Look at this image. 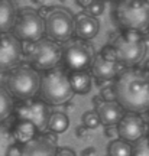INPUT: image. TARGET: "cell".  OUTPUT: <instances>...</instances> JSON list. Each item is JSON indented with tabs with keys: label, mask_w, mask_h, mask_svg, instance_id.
Wrapping results in <instances>:
<instances>
[{
	"label": "cell",
	"mask_w": 149,
	"mask_h": 156,
	"mask_svg": "<svg viewBox=\"0 0 149 156\" xmlns=\"http://www.w3.org/2000/svg\"><path fill=\"white\" fill-rule=\"evenodd\" d=\"M116 100L129 113L149 110V74L144 68H129L114 83Z\"/></svg>",
	"instance_id": "obj_1"
},
{
	"label": "cell",
	"mask_w": 149,
	"mask_h": 156,
	"mask_svg": "<svg viewBox=\"0 0 149 156\" xmlns=\"http://www.w3.org/2000/svg\"><path fill=\"white\" fill-rule=\"evenodd\" d=\"M75 91L71 85L70 75L61 69L52 68L42 75L41 83V95L49 104H64L71 100Z\"/></svg>",
	"instance_id": "obj_2"
},
{
	"label": "cell",
	"mask_w": 149,
	"mask_h": 156,
	"mask_svg": "<svg viewBox=\"0 0 149 156\" xmlns=\"http://www.w3.org/2000/svg\"><path fill=\"white\" fill-rule=\"evenodd\" d=\"M42 77L33 67H16L10 71L6 80V88L19 100L33 98L41 91Z\"/></svg>",
	"instance_id": "obj_3"
},
{
	"label": "cell",
	"mask_w": 149,
	"mask_h": 156,
	"mask_svg": "<svg viewBox=\"0 0 149 156\" xmlns=\"http://www.w3.org/2000/svg\"><path fill=\"white\" fill-rule=\"evenodd\" d=\"M113 46L116 49L117 61L126 67H133L140 62L146 52V44L140 30L133 29H126L122 35H119L114 39Z\"/></svg>",
	"instance_id": "obj_4"
},
{
	"label": "cell",
	"mask_w": 149,
	"mask_h": 156,
	"mask_svg": "<svg viewBox=\"0 0 149 156\" xmlns=\"http://www.w3.org/2000/svg\"><path fill=\"white\" fill-rule=\"evenodd\" d=\"M116 19L122 28L142 32L149 28V3L146 0H120Z\"/></svg>",
	"instance_id": "obj_5"
},
{
	"label": "cell",
	"mask_w": 149,
	"mask_h": 156,
	"mask_svg": "<svg viewBox=\"0 0 149 156\" xmlns=\"http://www.w3.org/2000/svg\"><path fill=\"white\" fill-rule=\"evenodd\" d=\"M61 58H64V52L61 51L55 41L46 38L32 42L29 49V61L35 69L38 71H49L56 68Z\"/></svg>",
	"instance_id": "obj_6"
},
{
	"label": "cell",
	"mask_w": 149,
	"mask_h": 156,
	"mask_svg": "<svg viewBox=\"0 0 149 156\" xmlns=\"http://www.w3.org/2000/svg\"><path fill=\"white\" fill-rule=\"evenodd\" d=\"M45 19V34L55 42H64L75 34V20L64 9H52L48 12Z\"/></svg>",
	"instance_id": "obj_7"
},
{
	"label": "cell",
	"mask_w": 149,
	"mask_h": 156,
	"mask_svg": "<svg viewBox=\"0 0 149 156\" xmlns=\"http://www.w3.org/2000/svg\"><path fill=\"white\" fill-rule=\"evenodd\" d=\"M15 35L25 42H36L45 34V19L39 12L25 9L17 15L15 23Z\"/></svg>",
	"instance_id": "obj_8"
},
{
	"label": "cell",
	"mask_w": 149,
	"mask_h": 156,
	"mask_svg": "<svg viewBox=\"0 0 149 156\" xmlns=\"http://www.w3.org/2000/svg\"><path fill=\"white\" fill-rule=\"evenodd\" d=\"M52 113L49 112L48 103L39 98H28L23 100L16 107V120H28L32 122L38 132H45L49 124V119Z\"/></svg>",
	"instance_id": "obj_9"
},
{
	"label": "cell",
	"mask_w": 149,
	"mask_h": 156,
	"mask_svg": "<svg viewBox=\"0 0 149 156\" xmlns=\"http://www.w3.org/2000/svg\"><path fill=\"white\" fill-rule=\"evenodd\" d=\"M94 52L85 41H74L64 51V62L71 71H85L91 67Z\"/></svg>",
	"instance_id": "obj_10"
},
{
	"label": "cell",
	"mask_w": 149,
	"mask_h": 156,
	"mask_svg": "<svg viewBox=\"0 0 149 156\" xmlns=\"http://www.w3.org/2000/svg\"><path fill=\"white\" fill-rule=\"evenodd\" d=\"M22 56V44L20 39L13 34H2L0 36V69L12 71L20 61Z\"/></svg>",
	"instance_id": "obj_11"
},
{
	"label": "cell",
	"mask_w": 149,
	"mask_h": 156,
	"mask_svg": "<svg viewBox=\"0 0 149 156\" xmlns=\"http://www.w3.org/2000/svg\"><path fill=\"white\" fill-rule=\"evenodd\" d=\"M117 130L120 139L126 140L129 143H135L145 136L146 127H145L144 119L138 113H129L125 114V117L117 124Z\"/></svg>",
	"instance_id": "obj_12"
},
{
	"label": "cell",
	"mask_w": 149,
	"mask_h": 156,
	"mask_svg": "<svg viewBox=\"0 0 149 156\" xmlns=\"http://www.w3.org/2000/svg\"><path fill=\"white\" fill-rule=\"evenodd\" d=\"M91 74L96 78H99L100 81H109L111 78H114L119 74L120 69V62L113 61L106 58L101 52H99L94 56L93 64H91Z\"/></svg>",
	"instance_id": "obj_13"
},
{
	"label": "cell",
	"mask_w": 149,
	"mask_h": 156,
	"mask_svg": "<svg viewBox=\"0 0 149 156\" xmlns=\"http://www.w3.org/2000/svg\"><path fill=\"white\" fill-rule=\"evenodd\" d=\"M74 20H75V35L80 39L89 41V39H93L99 34L100 23L97 20V17L91 16L87 12L85 13L81 12V13L75 15Z\"/></svg>",
	"instance_id": "obj_14"
},
{
	"label": "cell",
	"mask_w": 149,
	"mask_h": 156,
	"mask_svg": "<svg viewBox=\"0 0 149 156\" xmlns=\"http://www.w3.org/2000/svg\"><path fill=\"white\" fill-rule=\"evenodd\" d=\"M58 149L46 136H36L33 140L22 145V156H56Z\"/></svg>",
	"instance_id": "obj_15"
},
{
	"label": "cell",
	"mask_w": 149,
	"mask_h": 156,
	"mask_svg": "<svg viewBox=\"0 0 149 156\" xmlns=\"http://www.w3.org/2000/svg\"><path fill=\"white\" fill-rule=\"evenodd\" d=\"M96 110L101 119V124H104L106 127L117 126L122 119L125 117V112H126L119 101H104Z\"/></svg>",
	"instance_id": "obj_16"
},
{
	"label": "cell",
	"mask_w": 149,
	"mask_h": 156,
	"mask_svg": "<svg viewBox=\"0 0 149 156\" xmlns=\"http://www.w3.org/2000/svg\"><path fill=\"white\" fill-rule=\"evenodd\" d=\"M17 10L12 0H0V30L2 34L9 32L15 28L17 20Z\"/></svg>",
	"instance_id": "obj_17"
},
{
	"label": "cell",
	"mask_w": 149,
	"mask_h": 156,
	"mask_svg": "<svg viewBox=\"0 0 149 156\" xmlns=\"http://www.w3.org/2000/svg\"><path fill=\"white\" fill-rule=\"evenodd\" d=\"M36 133H38L36 126L32 122H28V120H17L15 127H13L15 139L20 145H26L28 142L33 140L36 137Z\"/></svg>",
	"instance_id": "obj_18"
},
{
	"label": "cell",
	"mask_w": 149,
	"mask_h": 156,
	"mask_svg": "<svg viewBox=\"0 0 149 156\" xmlns=\"http://www.w3.org/2000/svg\"><path fill=\"white\" fill-rule=\"evenodd\" d=\"M70 80H71V85L74 91L78 94H85L90 91L91 87V77L87 71H72L70 74Z\"/></svg>",
	"instance_id": "obj_19"
},
{
	"label": "cell",
	"mask_w": 149,
	"mask_h": 156,
	"mask_svg": "<svg viewBox=\"0 0 149 156\" xmlns=\"http://www.w3.org/2000/svg\"><path fill=\"white\" fill-rule=\"evenodd\" d=\"M13 107H15V103L10 95V91L2 87L0 88V122L3 123L9 119V116L13 113Z\"/></svg>",
	"instance_id": "obj_20"
},
{
	"label": "cell",
	"mask_w": 149,
	"mask_h": 156,
	"mask_svg": "<svg viewBox=\"0 0 149 156\" xmlns=\"http://www.w3.org/2000/svg\"><path fill=\"white\" fill-rule=\"evenodd\" d=\"M70 126V120L67 117L65 113L61 112H54L51 114L49 119V124H48V129L49 132H54V133H64Z\"/></svg>",
	"instance_id": "obj_21"
},
{
	"label": "cell",
	"mask_w": 149,
	"mask_h": 156,
	"mask_svg": "<svg viewBox=\"0 0 149 156\" xmlns=\"http://www.w3.org/2000/svg\"><path fill=\"white\" fill-rule=\"evenodd\" d=\"M109 156H132L133 153V146H130L129 142L126 140H113L109 147H107Z\"/></svg>",
	"instance_id": "obj_22"
},
{
	"label": "cell",
	"mask_w": 149,
	"mask_h": 156,
	"mask_svg": "<svg viewBox=\"0 0 149 156\" xmlns=\"http://www.w3.org/2000/svg\"><path fill=\"white\" fill-rule=\"evenodd\" d=\"M0 139H2V156H6L7 152L12 146L16 143V139H15V134H13V130L7 127L6 124L2 123V127H0Z\"/></svg>",
	"instance_id": "obj_23"
},
{
	"label": "cell",
	"mask_w": 149,
	"mask_h": 156,
	"mask_svg": "<svg viewBox=\"0 0 149 156\" xmlns=\"http://www.w3.org/2000/svg\"><path fill=\"white\" fill-rule=\"evenodd\" d=\"M83 124L87 129H97L101 124V119H100L97 110H90L83 114Z\"/></svg>",
	"instance_id": "obj_24"
},
{
	"label": "cell",
	"mask_w": 149,
	"mask_h": 156,
	"mask_svg": "<svg viewBox=\"0 0 149 156\" xmlns=\"http://www.w3.org/2000/svg\"><path fill=\"white\" fill-rule=\"evenodd\" d=\"M132 156H149V136H144L135 142Z\"/></svg>",
	"instance_id": "obj_25"
},
{
	"label": "cell",
	"mask_w": 149,
	"mask_h": 156,
	"mask_svg": "<svg viewBox=\"0 0 149 156\" xmlns=\"http://www.w3.org/2000/svg\"><path fill=\"white\" fill-rule=\"evenodd\" d=\"M87 13H90L91 16H100L103 12H104V2L103 0H93L91 2V5L85 9Z\"/></svg>",
	"instance_id": "obj_26"
},
{
	"label": "cell",
	"mask_w": 149,
	"mask_h": 156,
	"mask_svg": "<svg viewBox=\"0 0 149 156\" xmlns=\"http://www.w3.org/2000/svg\"><path fill=\"white\" fill-rule=\"evenodd\" d=\"M101 97L104 98V101H117L116 100V90L114 87H109V88L101 90Z\"/></svg>",
	"instance_id": "obj_27"
},
{
	"label": "cell",
	"mask_w": 149,
	"mask_h": 156,
	"mask_svg": "<svg viewBox=\"0 0 149 156\" xmlns=\"http://www.w3.org/2000/svg\"><path fill=\"white\" fill-rule=\"evenodd\" d=\"M6 156H22V146H19L15 143V145L9 149V152H7Z\"/></svg>",
	"instance_id": "obj_28"
},
{
	"label": "cell",
	"mask_w": 149,
	"mask_h": 156,
	"mask_svg": "<svg viewBox=\"0 0 149 156\" xmlns=\"http://www.w3.org/2000/svg\"><path fill=\"white\" fill-rule=\"evenodd\" d=\"M56 156H77V155H75V152L72 151V149H70V147H61V149H58V152H56Z\"/></svg>",
	"instance_id": "obj_29"
},
{
	"label": "cell",
	"mask_w": 149,
	"mask_h": 156,
	"mask_svg": "<svg viewBox=\"0 0 149 156\" xmlns=\"http://www.w3.org/2000/svg\"><path fill=\"white\" fill-rule=\"evenodd\" d=\"M106 136H109V137L119 136V130H117V127H114V126H109V127L106 129Z\"/></svg>",
	"instance_id": "obj_30"
},
{
	"label": "cell",
	"mask_w": 149,
	"mask_h": 156,
	"mask_svg": "<svg viewBox=\"0 0 149 156\" xmlns=\"http://www.w3.org/2000/svg\"><path fill=\"white\" fill-rule=\"evenodd\" d=\"M96 149L94 147H85L83 152H81V156H96Z\"/></svg>",
	"instance_id": "obj_31"
},
{
	"label": "cell",
	"mask_w": 149,
	"mask_h": 156,
	"mask_svg": "<svg viewBox=\"0 0 149 156\" xmlns=\"http://www.w3.org/2000/svg\"><path fill=\"white\" fill-rule=\"evenodd\" d=\"M77 136L80 137V139H83V137H85L87 136V127L85 126H81V127H78L77 129Z\"/></svg>",
	"instance_id": "obj_32"
},
{
	"label": "cell",
	"mask_w": 149,
	"mask_h": 156,
	"mask_svg": "<svg viewBox=\"0 0 149 156\" xmlns=\"http://www.w3.org/2000/svg\"><path fill=\"white\" fill-rule=\"evenodd\" d=\"M103 103H104V98H103L101 95H96V97H93V104L96 106V108H97V107H100Z\"/></svg>",
	"instance_id": "obj_33"
},
{
	"label": "cell",
	"mask_w": 149,
	"mask_h": 156,
	"mask_svg": "<svg viewBox=\"0 0 149 156\" xmlns=\"http://www.w3.org/2000/svg\"><path fill=\"white\" fill-rule=\"evenodd\" d=\"M91 2H93V0H77V3L81 6V7H84V9H87V7L91 5Z\"/></svg>",
	"instance_id": "obj_34"
},
{
	"label": "cell",
	"mask_w": 149,
	"mask_h": 156,
	"mask_svg": "<svg viewBox=\"0 0 149 156\" xmlns=\"http://www.w3.org/2000/svg\"><path fill=\"white\" fill-rule=\"evenodd\" d=\"M144 69H145V71H146V73H148V74H149V61H148V62H146V64H145V67H144Z\"/></svg>",
	"instance_id": "obj_35"
},
{
	"label": "cell",
	"mask_w": 149,
	"mask_h": 156,
	"mask_svg": "<svg viewBox=\"0 0 149 156\" xmlns=\"http://www.w3.org/2000/svg\"><path fill=\"white\" fill-rule=\"evenodd\" d=\"M35 2H39V3H42V2H44V0H35Z\"/></svg>",
	"instance_id": "obj_36"
},
{
	"label": "cell",
	"mask_w": 149,
	"mask_h": 156,
	"mask_svg": "<svg viewBox=\"0 0 149 156\" xmlns=\"http://www.w3.org/2000/svg\"><path fill=\"white\" fill-rule=\"evenodd\" d=\"M103 2H107V0H103Z\"/></svg>",
	"instance_id": "obj_37"
},
{
	"label": "cell",
	"mask_w": 149,
	"mask_h": 156,
	"mask_svg": "<svg viewBox=\"0 0 149 156\" xmlns=\"http://www.w3.org/2000/svg\"><path fill=\"white\" fill-rule=\"evenodd\" d=\"M146 2H148V3H149V0H146Z\"/></svg>",
	"instance_id": "obj_38"
}]
</instances>
